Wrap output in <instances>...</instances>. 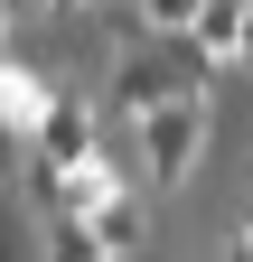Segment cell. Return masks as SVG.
<instances>
[{
	"instance_id": "obj_1",
	"label": "cell",
	"mask_w": 253,
	"mask_h": 262,
	"mask_svg": "<svg viewBox=\"0 0 253 262\" xmlns=\"http://www.w3.org/2000/svg\"><path fill=\"white\" fill-rule=\"evenodd\" d=\"M206 75H216V56L197 47V28H178V38H141L132 56H113L103 103H113L122 122H141V113L178 103V94H206Z\"/></svg>"
},
{
	"instance_id": "obj_2",
	"label": "cell",
	"mask_w": 253,
	"mask_h": 262,
	"mask_svg": "<svg viewBox=\"0 0 253 262\" xmlns=\"http://www.w3.org/2000/svg\"><path fill=\"white\" fill-rule=\"evenodd\" d=\"M197 150H206V94H178V103L141 113V169H150V187H187Z\"/></svg>"
},
{
	"instance_id": "obj_3",
	"label": "cell",
	"mask_w": 253,
	"mask_h": 262,
	"mask_svg": "<svg viewBox=\"0 0 253 262\" xmlns=\"http://www.w3.org/2000/svg\"><path fill=\"white\" fill-rule=\"evenodd\" d=\"M103 159V113L85 94H47V122L28 131V169H85Z\"/></svg>"
},
{
	"instance_id": "obj_4",
	"label": "cell",
	"mask_w": 253,
	"mask_h": 262,
	"mask_svg": "<svg viewBox=\"0 0 253 262\" xmlns=\"http://www.w3.org/2000/svg\"><path fill=\"white\" fill-rule=\"evenodd\" d=\"M244 28H253V0H206V19H197V47L216 66H235L244 56Z\"/></svg>"
},
{
	"instance_id": "obj_5",
	"label": "cell",
	"mask_w": 253,
	"mask_h": 262,
	"mask_svg": "<svg viewBox=\"0 0 253 262\" xmlns=\"http://www.w3.org/2000/svg\"><path fill=\"white\" fill-rule=\"evenodd\" d=\"M47 262H122L94 215H47Z\"/></svg>"
},
{
	"instance_id": "obj_6",
	"label": "cell",
	"mask_w": 253,
	"mask_h": 262,
	"mask_svg": "<svg viewBox=\"0 0 253 262\" xmlns=\"http://www.w3.org/2000/svg\"><path fill=\"white\" fill-rule=\"evenodd\" d=\"M94 225H103V244H113V253H132V244H150V196L113 187L103 206H94Z\"/></svg>"
},
{
	"instance_id": "obj_7",
	"label": "cell",
	"mask_w": 253,
	"mask_h": 262,
	"mask_svg": "<svg viewBox=\"0 0 253 262\" xmlns=\"http://www.w3.org/2000/svg\"><path fill=\"white\" fill-rule=\"evenodd\" d=\"M38 122H47V103H38V75H28V66H10V131L28 141Z\"/></svg>"
},
{
	"instance_id": "obj_8",
	"label": "cell",
	"mask_w": 253,
	"mask_h": 262,
	"mask_svg": "<svg viewBox=\"0 0 253 262\" xmlns=\"http://www.w3.org/2000/svg\"><path fill=\"white\" fill-rule=\"evenodd\" d=\"M141 19H150V38H178V28L206 19V0H141Z\"/></svg>"
},
{
	"instance_id": "obj_9",
	"label": "cell",
	"mask_w": 253,
	"mask_h": 262,
	"mask_svg": "<svg viewBox=\"0 0 253 262\" xmlns=\"http://www.w3.org/2000/svg\"><path fill=\"white\" fill-rule=\"evenodd\" d=\"M225 262H253V225H244V234H235V253H225Z\"/></svg>"
}]
</instances>
